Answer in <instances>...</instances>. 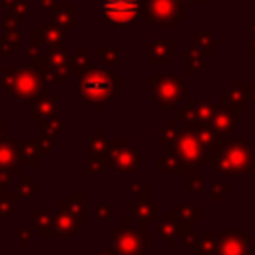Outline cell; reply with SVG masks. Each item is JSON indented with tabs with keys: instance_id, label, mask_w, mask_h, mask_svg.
<instances>
[{
	"instance_id": "obj_37",
	"label": "cell",
	"mask_w": 255,
	"mask_h": 255,
	"mask_svg": "<svg viewBox=\"0 0 255 255\" xmlns=\"http://www.w3.org/2000/svg\"><path fill=\"white\" fill-rule=\"evenodd\" d=\"M179 239H183V245H187V247H191L193 245V241H195V235H193V229L191 231H185Z\"/></svg>"
},
{
	"instance_id": "obj_21",
	"label": "cell",
	"mask_w": 255,
	"mask_h": 255,
	"mask_svg": "<svg viewBox=\"0 0 255 255\" xmlns=\"http://www.w3.org/2000/svg\"><path fill=\"white\" fill-rule=\"evenodd\" d=\"M215 245H217V241H215V237H213L211 227H203L201 235L195 237L191 249H193V255H211V253L215 251Z\"/></svg>"
},
{
	"instance_id": "obj_22",
	"label": "cell",
	"mask_w": 255,
	"mask_h": 255,
	"mask_svg": "<svg viewBox=\"0 0 255 255\" xmlns=\"http://www.w3.org/2000/svg\"><path fill=\"white\" fill-rule=\"evenodd\" d=\"M185 128H189L195 133V137L199 139V143L203 147H207V149H211V145L217 139V133L213 131V128L207 122H197V124H191V126H185Z\"/></svg>"
},
{
	"instance_id": "obj_34",
	"label": "cell",
	"mask_w": 255,
	"mask_h": 255,
	"mask_svg": "<svg viewBox=\"0 0 255 255\" xmlns=\"http://www.w3.org/2000/svg\"><path fill=\"white\" fill-rule=\"evenodd\" d=\"M12 235L18 237V241H20L22 247H30V245H32V231H30V229L14 227V229H12Z\"/></svg>"
},
{
	"instance_id": "obj_2",
	"label": "cell",
	"mask_w": 255,
	"mask_h": 255,
	"mask_svg": "<svg viewBox=\"0 0 255 255\" xmlns=\"http://www.w3.org/2000/svg\"><path fill=\"white\" fill-rule=\"evenodd\" d=\"M118 88L120 84L116 76H110L104 70H92L80 78L78 94H80V100L94 104L96 110H102V106L112 98V94Z\"/></svg>"
},
{
	"instance_id": "obj_5",
	"label": "cell",
	"mask_w": 255,
	"mask_h": 255,
	"mask_svg": "<svg viewBox=\"0 0 255 255\" xmlns=\"http://www.w3.org/2000/svg\"><path fill=\"white\" fill-rule=\"evenodd\" d=\"M211 255H255V245H249V229L227 227L219 233Z\"/></svg>"
},
{
	"instance_id": "obj_30",
	"label": "cell",
	"mask_w": 255,
	"mask_h": 255,
	"mask_svg": "<svg viewBox=\"0 0 255 255\" xmlns=\"http://www.w3.org/2000/svg\"><path fill=\"white\" fill-rule=\"evenodd\" d=\"M40 128H42V133H50V135H56L60 129H64V120H58L56 116L50 118V120H44V122H38Z\"/></svg>"
},
{
	"instance_id": "obj_31",
	"label": "cell",
	"mask_w": 255,
	"mask_h": 255,
	"mask_svg": "<svg viewBox=\"0 0 255 255\" xmlns=\"http://www.w3.org/2000/svg\"><path fill=\"white\" fill-rule=\"evenodd\" d=\"M94 215H96V219H100V221H108V219H112V215H114L112 201H106V203L96 201V203H94Z\"/></svg>"
},
{
	"instance_id": "obj_24",
	"label": "cell",
	"mask_w": 255,
	"mask_h": 255,
	"mask_svg": "<svg viewBox=\"0 0 255 255\" xmlns=\"http://www.w3.org/2000/svg\"><path fill=\"white\" fill-rule=\"evenodd\" d=\"M223 104L233 108V110H247L249 106V100H247V94H245V88L243 86H237L231 90V94H223Z\"/></svg>"
},
{
	"instance_id": "obj_28",
	"label": "cell",
	"mask_w": 255,
	"mask_h": 255,
	"mask_svg": "<svg viewBox=\"0 0 255 255\" xmlns=\"http://www.w3.org/2000/svg\"><path fill=\"white\" fill-rule=\"evenodd\" d=\"M34 141H36V147H38L40 157H46L50 153V149L54 147V143H56V135L40 133V137H34Z\"/></svg>"
},
{
	"instance_id": "obj_13",
	"label": "cell",
	"mask_w": 255,
	"mask_h": 255,
	"mask_svg": "<svg viewBox=\"0 0 255 255\" xmlns=\"http://www.w3.org/2000/svg\"><path fill=\"white\" fill-rule=\"evenodd\" d=\"M30 219L34 223V229L40 233V237H44V239L58 237V233H56V215L54 213L44 211V209H34V211H30Z\"/></svg>"
},
{
	"instance_id": "obj_32",
	"label": "cell",
	"mask_w": 255,
	"mask_h": 255,
	"mask_svg": "<svg viewBox=\"0 0 255 255\" xmlns=\"http://www.w3.org/2000/svg\"><path fill=\"white\" fill-rule=\"evenodd\" d=\"M104 167L106 165L100 157H86V167H84L86 175H100L104 171Z\"/></svg>"
},
{
	"instance_id": "obj_39",
	"label": "cell",
	"mask_w": 255,
	"mask_h": 255,
	"mask_svg": "<svg viewBox=\"0 0 255 255\" xmlns=\"http://www.w3.org/2000/svg\"><path fill=\"white\" fill-rule=\"evenodd\" d=\"M0 139H4V122L0 120Z\"/></svg>"
},
{
	"instance_id": "obj_36",
	"label": "cell",
	"mask_w": 255,
	"mask_h": 255,
	"mask_svg": "<svg viewBox=\"0 0 255 255\" xmlns=\"http://www.w3.org/2000/svg\"><path fill=\"white\" fill-rule=\"evenodd\" d=\"M14 183V171L12 169H0V185Z\"/></svg>"
},
{
	"instance_id": "obj_25",
	"label": "cell",
	"mask_w": 255,
	"mask_h": 255,
	"mask_svg": "<svg viewBox=\"0 0 255 255\" xmlns=\"http://www.w3.org/2000/svg\"><path fill=\"white\" fill-rule=\"evenodd\" d=\"M183 187L187 193H201L203 189V175L193 171V165H189L183 173Z\"/></svg>"
},
{
	"instance_id": "obj_16",
	"label": "cell",
	"mask_w": 255,
	"mask_h": 255,
	"mask_svg": "<svg viewBox=\"0 0 255 255\" xmlns=\"http://www.w3.org/2000/svg\"><path fill=\"white\" fill-rule=\"evenodd\" d=\"M56 106H58V96L56 94H48L46 98H42L40 102H36L32 106V114L30 118L34 122H44L56 116Z\"/></svg>"
},
{
	"instance_id": "obj_15",
	"label": "cell",
	"mask_w": 255,
	"mask_h": 255,
	"mask_svg": "<svg viewBox=\"0 0 255 255\" xmlns=\"http://www.w3.org/2000/svg\"><path fill=\"white\" fill-rule=\"evenodd\" d=\"M76 229H78V225H76L74 215L68 209V203L66 201H58V207H56V233L58 235H74Z\"/></svg>"
},
{
	"instance_id": "obj_40",
	"label": "cell",
	"mask_w": 255,
	"mask_h": 255,
	"mask_svg": "<svg viewBox=\"0 0 255 255\" xmlns=\"http://www.w3.org/2000/svg\"><path fill=\"white\" fill-rule=\"evenodd\" d=\"M251 100L255 102V86H251Z\"/></svg>"
},
{
	"instance_id": "obj_12",
	"label": "cell",
	"mask_w": 255,
	"mask_h": 255,
	"mask_svg": "<svg viewBox=\"0 0 255 255\" xmlns=\"http://www.w3.org/2000/svg\"><path fill=\"white\" fill-rule=\"evenodd\" d=\"M86 157H100L104 161V165H112V157H110V141L106 139V135L102 133V129H96L94 135L90 137L86 149H84Z\"/></svg>"
},
{
	"instance_id": "obj_18",
	"label": "cell",
	"mask_w": 255,
	"mask_h": 255,
	"mask_svg": "<svg viewBox=\"0 0 255 255\" xmlns=\"http://www.w3.org/2000/svg\"><path fill=\"white\" fill-rule=\"evenodd\" d=\"M129 213H131V217H133L137 223H149V221L157 215V207H155V203H151L149 199H137V201L131 205Z\"/></svg>"
},
{
	"instance_id": "obj_33",
	"label": "cell",
	"mask_w": 255,
	"mask_h": 255,
	"mask_svg": "<svg viewBox=\"0 0 255 255\" xmlns=\"http://www.w3.org/2000/svg\"><path fill=\"white\" fill-rule=\"evenodd\" d=\"M229 189H231L229 183H213L211 185V199L213 201H221L229 193Z\"/></svg>"
},
{
	"instance_id": "obj_26",
	"label": "cell",
	"mask_w": 255,
	"mask_h": 255,
	"mask_svg": "<svg viewBox=\"0 0 255 255\" xmlns=\"http://www.w3.org/2000/svg\"><path fill=\"white\" fill-rule=\"evenodd\" d=\"M175 211H177V217H179V219H183V221H187V223H193V225H195V221H201V219H203V211L197 209L193 203H187V201L179 203V205L175 207Z\"/></svg>"
},
{
	"instance_id": "obj_23",
	"label": "cell",
	"mask_w": 255,
	"mask_h": 255,
	"mask_svg": "<svg viewBox=\"0 0 255 255\" xmlns=\"http://www.w3.org/2000/svg\"><path fill=\"white\" fill-rule=\"evenodd\" d=\"M157 235L165 241L167 247H175L177 245V225L173 219L163 217L157 221Z\"/></svg>"
},
{
	"instance_id": "obj_10",
	"label": "cell",
	"mask_w": 255,
	"mask_h": 255,
	"mask_svg": "<svg viewBox=\"0 0 255 255\" xmlns=\"http://www.w3.org/2000/svg\"><path fill=\"white\" fill-rule=\"evenodd\" d=\"M207 124L213 128V131L217 135H227L229 131L235 129L237 126V118H235V110L229 108V106H219V108H213L211 112V118L207 120Z\"/></svg>"
},
{
	"instance_id": "obj_35",
	"label": "cell",
	"mask_w": 255,
	"mask_h": 255,
	"mask_svg": "<svg viewBox=\"0 0 255 255\" xmlns=\"http://www.w3.org/2000/svg\"><path fill=\"white\" fill-rule=\"evenodd\" d=\"M129 191L137 195V199H147L149 195V185L147 183H129Z\"/></svg>"
},
{
	"instance_id": "obj_6",
	"label": "cell",
	"mask_w": 255,
	"mask_h": 255,
	"mask_svg": "<svg viewBox=\"0 0 255 255\" xmlns=\"http://www.w3.org/2000/svg\"><path fill=\"white\" fill-rule=\"evenodd\" d=\"M149 90H151V98L159 110H167V108L177 106L181 102V96H183V84L175 76L149 78Z\"/></svg>"
},
{
	"instance_id": "obj_41",
	"label": "cell",
	"mask_w": 255,
	"mask_h": 255,
	"mask_svg": "<svg viewBox=\"0 0 255 255\" xmlns=\"http://www.w3.org/2000/svg\"><path fill=\"white\" fill-rule=\"evenodd\" d=\"M2 191H4V185H0V193H2Z\"/></svg>"
},
{
	"instance_id": "obj_20",
	"label": "cell",
	"mask_w": 255,
	"mask_h": 255,
	"mask_svg": "<svg viewBox=\"0 0 255 255\" xmlns=\"http://www.w3.org/2000/svg\"><path fill=\"white\" fill-rule=\"evenodd\" d=\"M64 201L68 203V209H70V213L74 215L78 229H84V225H86V219H84V203H86V195H84V193H74V191H70V193L66 195Z\"/></svg>"
},
{
	"instance_id": "obj_8",
	"label": "cell",
	"mask_w": 255,
	"mask_h": 255,
	"mask_svg": "<svg viewBox=\"0 0 255 255\" xmlns=\"http://www.w3.org/2000/svg\"><path fill=\"white\" fill-rule=\"evenodd\" d=\"M104 12L114 24H128L137 12V0H104Z\"/></svg>"
},
{
	"instance_id": "obj_19",
	"label": "cell",
	"mask_w": 255,
	"mask_h": 255,
	"mask_svg": "<svg viewBox=\"0 0 255 255\" xmlns=\"http://www.w3.org/2000/svg\"><path fill=\"white\" fill-rule=\"evenodd\" d=\"M18 163L26 165V167H36L40 163V153H38L34 137L20 143V147H18Z\"/></svg>"
},
{
	"instance_id": "obj_7",
	"label": "cell",
	"mask_w": 255,
	"mask_h": 255,
	"mask_svg": "<svg viewBox=\"0 0 255 255\" xmlns=\"http://www.w3.org/2000/svg\"><path fill=\"white\" fill-rule=\"evenodd\" d=\"M110 157L116 173H135L139 169V149L129 137H114L110 141Z\"/></svg>"
},
{
	"instance_id": "obj_11",
	"label": "cell",
	"mask_w": 255,
	"mask_h": 255,
	"mask_svg": "<svg viewBox=\"0 0 255 255\" xmlns=\"http://www.w3.org/2000/svg\"><path fill=\"white\" fill-rule=\"evenodd\" d=\"M22 139L20 137H10V139H0V169H12L14 175L22 173V167L18 163V147Z\"/></svg>"
},
{
	"instance_id": "obj_4",
	"label": "cell",
	"mask_w": 255,
	"mask_h": 255,
	"mask_svg": "<svg viewBox=\"0 0 255 255\" xmlns=\"http://www.w3.org/2000/svg\"><path fill=\"white\" fill-rule=\"evenodd\" d=\"M112 235H114L112 249L116 251V255H145V251H147V237H149L147 223H139L137 229L114 227Z\"/></svg>"
},
{
	"instance_id": "obj_14",
	"label": "cell",
	"mask_w": 255,
	"mask_h": 255,
	"mask_svg": "<svg viewBox=\"0 0 255 255\" xmlns=\"http://www.w3.org/2000/svg\"><path fill=\"white\" fill-rule=\"evenodd\" d=\"M189 167V163H183L177 153L173 151L171 145L165 147V153H161L157 157V173L159 175H165V173H177V175H183L185 169Z\"/></svg>"
},
{
	"instance_id": "obj_27",
	"label": "cell",
	"mask_w": 255,
	"mask_h": 255,
	"mask_svg": "<svg viewBox=\"0 0 255 255\" xmlns=\"http://www.w3.org/2000/svg\"><path fill=\"white\" fill-rule=\"evenodd\" d=\"M177 133H179L177 124H175V122H167V124H165V128L157 133V145H159V147H163V149H165L167 145H173V141H175Z\"/></svg>"
},
{
	"instance_id": "obj_29",
	"label": "cell",
	"mask_w": 255,
	"mask_h": 255,
	"mask_svg": "<svg viewBox=\"0 0 255 255\" xmlns=\"http://www.w3.org/2000/svg\"><path fill=\"white\" fill-rule=\"evenodd\" d=\"M14 215V199L12 193H0V219H10Z\"/></svg>"
},
{
	"instance_id": "obj_9",
	"label": "cell",
	"mask_w": 255,
	"mask_h": 255,
	"mask_svg": "<svg viewBox=\"0 0 255 255\" xmlns=\"http://www.w3.org/2000/svg\"><path fill=\"white\" fill-rule=\"evenodd\" d=\"M6 88H10V92L14 94V98L24 100V102L32 100L34 96H38L42 92L40 82L32 74H28V72L18 74L16 78H12V82H6Z\"/></svg>"
},
{
	"instance_id": "obj_3",
	"label": "cell",
	"mask_w": 255,
	"mask_h": 255,
	"mask_svg": "<svg viewBox=\"0 0 255 255\" xmlns=\"http://www.w3.org/2000/svg\"><path fill=\"white\" fill-rule=\"evenodd\" d=\"M173 151L177 153V157L183 161V163H189V165H205V167H211L213 165V155H211V149L203 147L199 143V139L195 137V133L189 129V128H183L179 129L175 141H173Z\"/></svg>"
},
{
	"instance_id": "obj_1",
	"label": "cell",
	"mask_w": 255,
	"mask_h": 255,
	"mask_svg": "<svg viewBox=\"0 0 255 255\" xmlns=\"http://www.w3.org/2000/svg\"><path fill=\"white\" fill-rule=\"evenodd\" d=\"M213 169L215 173H249L255 175V149L245 139H229L227 135H217L211 145Z\"/></svg>"
},
{
	"instance_id": "obj_17",
	"label": "cell",
	"mask_w": 255,
	"mask_h": 255,
	"mask_svg": "<svg viewBox=\"0 0 255 255\" xmlns=\"http://www.w3.org/2000/svg\"><path fill=\"white\" fill-rule=\"evenodd\" d=\"M38 191H40V185L32 181V175L20 173V179H18V183L14 185V191H12V199H14V201H28V199L34 197Z\"/></svg>"
},
{
	"instance_id": "obj_38",
	"label": "cell",
	"mask_w": 255,
	"mask_h": 255,
	"mask_svg": "<svg viewBox=\"0 0 255 255\" xmlns=\"http://www.w3.org/2000/svg\"><path fill=\"white\" fill-rule=\"evenodd\" d=\"M92 255H116V251L112 247H104V249H96Z\"/></svg>"
}]
</instances>
